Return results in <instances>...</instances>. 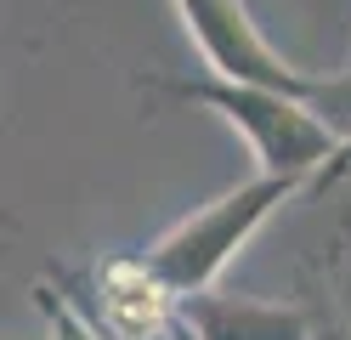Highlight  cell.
I'll use <instances>...</instances> for the list:
<instances>
[{
    "label": "cell",
    "mask_w": 351,
    "mask_h": 340,
    "mask_svg": "<svg viewBox=\"0 0 351 340\" xmlns=\"http://www.w3.org/2000/svg\"><path fill=\"white\" fill-rule=\"evenodd\" d=\"M187 340H317L312 312L289 301H255V295H187L182 301Z\"/></svg>",
    "instance_id": "cell-5"
},
{
    "label": "cell",
    "mask_w": 351,
    "mask_h": 340,
    "mask_svg": "<svg viewBox=\"0 0 351 340\" xmlns=\"http://www.w3.org/2000/svg\"><path fill=\"white\" fill-rule=\"evenodd\" d=\"M176 12H182L187 34L199 40V52L215 74L267 85V91H283V97H306L312 74H300L289 57L272 52L244 0H176Z\"/></svg>",
    "instance_id": "cell-4"
},
{
    "label": "cell",
    "mask_w": 351,
    "mask_h": 340,
    "mask_svg": "<svg viewBox=\"0 0 351 340\" xmlns=\"http://www.w3.org/2000/svg\"><path fill=\"white\" fill-rule=\"evenodd\" d=\"M317 340H351V324H317Z\"/></svg>",
    "instance_id": "cell-9"
},
{
    "label": "cell",
    "mask_w": 351,
    "mask_h": 340,
    "mask_svg": "<svg viewBox=\"0 0 351 340\" xmlns=\"http://www.w3.org/2000/svg\"><path fill=\"white\" fill-rule=\"evenodd\" d=\"M136 91L147 102H199L250 142L261 176H300L312 188V176L340 153L335 131H328L300 97H283V91L250 85V80H227L215 68L199 74H136Z\"/></svg>",
    "instance_id": "cell-1"
},
{
    "label": "cell",
    "mask_w": 351,
    "mask_h": 340,
    "mask_svg": "<svg viewBox=\"0 0 351 340\" xmlns=\"http://www.w3.org/2000/svg\"><path fill=\"white\" fill-rule=\"evenodd\" d=\"M74 301V295H69ZM97 324L102 340H187L182 329V295H176L147 256H108L85 278L74 301Z\"/></svg>",
    "instance_id": "cell-3"
},
{
    "label": "cell",
    "mask_w": 351,
    "mask_h": 340,
    "mask_svg": "<svg viewBox=\"0 0 351 340\" xmlns=\"http://www.w3.org/2000/svg\"><path fill=\"white\" fill-rule=\"evenodd\" d=\"M34 306L51 317V340H102L91 317H85L62 289H51V284H34Z\"/></svg>",
    "instance_id": "cell-7"
},
{
    "label": "cell",
    "mask_w": 351,
    "mask_h": 340,
    "mask_svg": "<svg viewBox=\"0 0 351 340\" xmlns=\"http://www.w3.org/2000/svg\"><path fill=\"white\" fill-rule=\"evenodd\" d=\"M300 102L312 108L328 131H335L340 148L351 142V68H340V74H312V85H306Z\"/></svg>",
    "instance_id": "cell-6"
},
{
    "label": "cell",
    "mask_w": 351,
    "mask_h": 340,
    "mask_svg": "<svg viewBox=\"0 0 351 340\" xmlns=\"http://www.w3.org/2000/svg\"><path fill=\"white\" fill-rule=\"evenodd\" d=\"M340 181H351V142H346V148H340V153H335V159H328V165L312 176V188L323 193V188H340Z\"/></svg>",
    "instance_id": "cell-8"
},
{
    "label": "cell",
    "mask_w": 351,
    "mask_h": 340,
    "mask_svg": "<svg viewBox=\"0 0 351 340\" xmlns=\"http://www.w3.org/2000/svg\"><path fill=\"white\" fill-rule=\"evenodd\" d=\"M300 188H306L300 176H255L244 188L221 193L215 204H204V210H193L187 221H176L170 233L147 249V261L159 267V278L182 295V301L187 295H204L227 272V261L255 238V227Z\"/></svg>",
    "instance_id": "cell-2"
}]
</instances>
